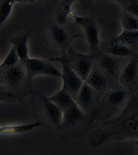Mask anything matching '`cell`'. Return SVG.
<instances>
[{
  "label": "cell",
  "instance_id": "cell-23",
  "mask_svg": "<svg viewBox=\"0 0 138 155\" xmlns=\"http://www.w3.org/2000/svg\"><path fill=\"white\" fill-rule=\"evenodd\" d=\"M11 98L20 99L18 97L10 91L0 83V101H6L7 99Z\"/></svg>",
  "mask_w": 138,
  "mask_h": 155
},
{
  "label": "cell",
  "instance_id": "cell-18",
  "mask_svg": "<svg viewBox=\"0 0 138 155\" xmlns=\"http://www.w3.org/2000/svg\"><path fill=\"white\" fill-rule=\"evenodd\" d=\"M116 36L121 43L138 53V30H123L119 35Z\"/></svg>",
  "mask_w": 138,
  "mask_h": 155
},
{
  "label": "cell",
  "instance_id": "cell-6",
  "mask_svg": "<svg viewBox=\"0 0 138 155\" xmlns=\"http://www.w3.org/2000/svg\"><path fill=\"white\" fill-rule=\"evenodd\" d=\"M25 79L28 80L22 62L8 67H0V83L10 91Z\"/></svg>",
  "mask_w": 138,
  "mask_h": 155
},
{
  "label": "cell",
  "instance_id": "cell-16",
  "mask_svg": "<svg viewBox=\"0 0 138 155\" xmlns=\"http://www.w3.org/2000/svg\"><path fill=\"white\" fill-rule=\"evenodd\" d=\"M47 98L64 112L76 102L75 99L65 88L62 87L53 95Z\"/></svg>",
  "mask_w": 138,
  "mask_h": 155
},
{
  "label": "cell",
  "instance_id": "cell-10",
  "mask_svg": "<svg viewBox=\"0 0 138 155\" xmlns=\"http://www.w3.org/2000/svg\"><path fill=\"white\" fill-rule=\"evenodd\" d=\"M120 83L126 87H131L138 81V53L134 54L127 63L120 74Z\"/></svg>",
  "mask_w": 138,
  "mask_h": 155
},
{
  "label": "cell",
  "instance_id": "cell-3",
  "mask_svg": "<svg viewBox=\"0 0 138 155\" xmlns=\"http://www.w3.org/2000/svg\"><path fill=\"white\" fill-rule=\"evenodd\" d=\"M66 17L72 18L75 23L83 29L89 46V53L94 54L101 44L99 38V30L96 21L90 16H80L71 8H67L64 11Z\"/></svg>",
  "mask_w": 138,
  "mask_h": 155
},
{
  "label": "cell",
  "instance_id": "cell-14",
  "mask_svg": "<svg viewBox=\"0 0 138 155\" xmlns=\"http://www.w3.org/2000/svg\"><path fill=\"white\" fill-rule=\"evenodd\" d=\"M31 32V30L18 32L9 38V43L15 48L20 61L23 62L30 58L28 42Z\"/></svg>",
  "mask_w": 138,
  "mask_h": 155
},
{
  "label": "cell",
  "instance_id": "cell-2",
  "mask_svg": "<svg viewBox=\"0 0 138 155\" xmlns=\"http://www.w3.org/2000/svg\"><path fill=\"white\" fill-rule=\"evenodd\" d=\"M46 58L53 62L66 64L72 69L84 81H85L89 76L94 64L93 55L79 53L71 47L63 53L61 56L55 58L47 57Z\"/></svg>",
  "mask_w": 138,
  "mask_h": 155
},
{
  "label": "cell",
  "instance_id": "cell-26",
  "mask_svg": "<svg viewBox=\"0 0 138 155\" xmlns=\"http://www.w3.org/2000/svg\"><path fill=\"white\" fill-rule=\"evenodd\" d=\"M113 1H116L117 3L119 4L123 9H124L126 6L129 3L131 0H113Z\"/></svg>",
  "mask_w": 138,
  "mask_h": 155
},
{
  "label": "cell",
  "instance_id": "cell-24",
  "mask_svg": "<svg viewBox=\"0 0 138 155\" xmlns=\"http://www.w3.org/2000/svg\"><path fill=\"white\" fill-rule=\"evenodd\" d=\"M124 10L138 17V0H131Z\"/></svg>",
  "mask_w": 138,
  "mask_h": 155
},
{
  "label": "cell",
  "instance_id": "cell-13",
  "mask_svg": "<svg viewBox=\"0 0 138 155\" xmlns=\"http://www.w3.org/2000/svg\"><path fill=\"white\" fill-rule=\"evenodd\" d=\"M42 112L45 119L53 127L59 128L63 117L62 111L47 97L42 101Z\"/></svg>",
  "mask_w": 138,
  "mask_h": 155
},
{
  "label": "cell",
  "instance_id": "cell-5",
  "mask_svg": "<svg viewBox=\"0 0 138 155\" xmlns=\"http://www.w3.org/2000/svg\"><path fill=\"white\" fill-rule=\"evenodd\" d=\"M23 63L29 82L34 78L43 75L61 78L62 71L53 64V61L49 59L47 60L39 58H29Z\"/></svg>",
  "mask_w": 138,
  "mask_h": 155
},
{
  "label": "cell",
  "instance_id": "cell-20",
  "mask_svg": "<svg viewBox=\"0 0 138 155\" xmlns=\"http://www.w3.org/2000/svg\"><path fill=\"white\" fill-rule=\"evenodd\" d=\"M121 24L123 30H138V17L123 9L120 14Z\"/></svg>",
  "mask_w": 138,
  "mask_h": 155
},
{
  "label": "cell",
  "instance_id": "cell-25",
  "mask_svg": "<svg viewBox=\"0 0 138 155\" xmlns=\"http://www.w3.org/2000/svg\"><path fill=\"white\" fill-rule=\"evenodd\" d=\"M76 0H63V3H64V9L67 8H71V5L75 2Z\"/></svg>",
  "mask_w": 138,
  "mask_h": 155
},
{
  "label": "cell",
  "instance_id": "cell-8",
  "mask_svg": "<svg viewBox=\"0 0 138 155\" xmlns=\"http://www.w3.org/2000/svg\"><path fill=\"white\" fill-rule=\"evenodd\" d=\"M61 64L62 68V87L75 99L84 81L68 65L64 63Z\"/></svg>",
  "mask_w": 138,
  "mask_h": 155
},
{
  "label": "cell",
  "instance_id": "cell-27",
  "mask_svg": "<svg viewBox=\"0 0 138 155\" xmlns=\"http://www.w3.org/2000/svg\"><path fill=\"white\" fill-rule=\"evenodd\" d=\"M15 2H25V3H30L34 2L36 0H14Z\"/></svg>",
  "mask_w": 138,
  "mask_h": 155
},
{
  "label": "cell",
  "instance_id": "cell-1",
  "mask_svg": "<svg viewBox=\"0 0 138 155\" xmlns=\"http://www.w3.org/2000/svg\"><path fill=\"white\" fill-rule=\"evenodd\" d=\"M99 145L114 140H138V93L128 100L122 110L96 130Z\"/></svg>",
  "mask_w": 138,
  "mask_h": 155
},
{
  "label": "cell",
  "instance_id": "cell-19",
  "mask_svg": "<svg viewBox=\"0 0 138 155\" xmlns=\"http://www.w3.org/2000/svg\"><path fill=\"white\" fill-rule=\"evenodd\" d=\"M126 94L121 88H115L107 92L102 100L110 106L116 107L120 105L126 99Z\"/></svg>",
  "mask_w": 138,
  "mask_h": 155
},
{
  "label": "cell",
  "instance_id": "cell-17",
  "mask_svg": "<svg viewBox=\"0 0 138 155\" xmlns=\"http://www.w3.org/2000/svg\"><path fill=\"white\" fill-rule=\"evenodd\" d=\"M44 125V123L39 120L26 124L5 125L0 127V133L7 134H19L29 131L36 127H42Z\"/></svg>",
  "mask_w": 138,
  "mask_h": 155
},
{
  "label": "cell",
  "instance_id": "cell-9",
  "mask_svg": "<svg viewBox=\"0 0 138 155\" xmlns=\"http://www.w3.org/2000/svg\"><path fill=\"white\" fill-rule=\"evenodd\" d=\"M88 117V115L76 102L63 112L62 121L58 128L76 127L84 122Z\"/></svg>",
  "mask_w": 138,
  "mask_h": 155
},
{
  "label": "cell",
  "instance_id": "cell-28",
  "mask_svg": "<svg viewBox=\"0 0 138 155\" xmlns=\"http://www.w3.org/2000/svg\"><path fill=\"white\" fill-rule=\"evenodd\" d=\"M131 141L135 143L136 144L138 148V140H132Z\"/></svg>",
  "mask_w": 138,
  "mask_h": 155
},
{
  "label": "cell",
  "instance_id": "cell-15",
  "mask_svg": "<svg viewBox=\"0 0 138 155\" xmlns=\"http://www.w3.org/2000/svg\"><path fill=\"white\" fill-rule=\"evenodd\" d=\"M97 67L95 68L94 65L89 76L84 82L91 86L99 93L107 87L108 78L110 77Z\"/></svg>",
  "mask_w": 138,
  "mask_h": 155
},
{
  "label": "cell",
  "instance_id": "cell-7",
  "mask_svg": "<svg viewBox=\"0 0 138 155\" xmlns=\"http://www.w3.org/2000/svg\"><path fill=\"white\" fill-rule=\"evenodd\" d=\"M99 93L87 82H84L75 100L77 105L88 115L90 111L95 109L98 104Z\"/></svg>",
  "mask_w": 138,
  "mask_h": 155
},
{
  "label": "cell",
  "instance_id": "cell-11",
  "mask_svg": "<svg viewBox=\"0 0 138 155\" xmlns=\"http://www.w3.org/2000/svg\"><path fill=\"white\" fill-rule=\"evenodd\" d=\"M99 48L100 51L119 57H132L136 52L121 43L116 36L102 42Z\"/></svg>",
  "mask_w": 138,
  "mask_h": 155
},
{
  "label": "cell",
  "instance_id": "cell-4",
  "mask_svg": "<svg viewBox=\"0 0 138 155\" xmlns=\"http://www.w3.org/2000/svg\"><path fill=\"white\" fill-rule=\"evenodd\" d=\"M93 55L97 65L113 79L119 78L122 69L132 58L117 57L101 51Z\"/></svg>",
  "mask_w": 138,
  "mask_h": 155
},
{
  "label": "cell",
  "instance_id": "cell-12",
  "mask_svg": "<svg viewBox=\"0 0 138 155\" xmlns=\"http://www.w3.org/2000/svg\"><path fill=\"white\" fill-rule=\"evenodd\" d=\"M48 36L53 44L61 48L63 53H64L65 48L68 45L71 39L67 30L58 23H50Z\"/></svg>",
  "mask_w": 138,
  "mask_h": 155
},
{
  "label": "cell",
  "instance_id": "cell-22",
  "mask_svg": "<svg viewBox=\"0 0 138 155\" xmlns=\"http://www.w3.org/2000/svg\"><path fill=\"white\" fill-rule=\"evenodd\" d=\"M20 61L19 56L14 47L12 46L3 61L0 64L1 67H8L16 65Z\"/></svg>",
  "mask_w": 138,
  "mask_h": 155
},
{
  "label": "cell",
  "instance_id": "cell-21",
  "mask_svg": "<svg viewBox=\"0 0 138 155\" xmlns=\"http://www.w3.org/2000/svg\"><path fill=\"white\" fill-rule=\"evenodd\" d=\"M15 2L14 0H1L0 2V27L9 17Z\"/></svg>",
  "mask_w": 138,
  "mask_h": 155
}]
</instances>
